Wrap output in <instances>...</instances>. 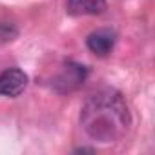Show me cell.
<instances>
[{
	"instance_id": "1",
	"label": "cell",
	"mask_w": 155,
	"mask_h": 155,
	"mask_svg": "<svg viewBox=\"0 0 155 155\" xmlns=\"http://www.w3.org/2000/svg\"><path fill=\"white\" fill-rule=\"evenodd\" d=\"M81 124L86 135L97 142H115L122 139L131 124L130 110L117 90L93 93L81 111Z\"/></svg>"
},
{
	"instance_id": "2",
	"label": "cell",
	"mask_w": 155,
	"mask_h": 155,
	"mask_svg": "<svg viewBox=\"0 0 155 155\" xmlns=\"http://www.w3.org/2000/svg\"><path fill=\"white\" fill-rule=\"evenodd\" d=\"M88 77V68L82 66V64H77V62H68L62 66L60 73L57 75L55 79V88L62 93L66 91H73L77 90Z\"/></svg>"
},
{
	"instance_id": "3",
	"label": "cell",
	"mask_w": 155,
	"mask_h": 155,
	"mask_svg": "<svg viewBox=\"0 0 155 155\" xmlns=\"http://www.w3.org/2000/svg\"><path fill=\"white\" fill-rule=\"evenodd\" d=\"M28 75L18 68H9L0 73V95L2 97H18L28 88Z\"/></svg>"
},
{
	"instance_id": "4",
	"label": "cell",
	"mask_w": 155,
	"mask_h": 155,
	"mask_svg": "<svg viewBox=\"0 0 155 155\" xmlns=\"http://www.w3.org/2000/svg\"><path fill=\"white\" fill-rule=\"evenodd\" d=\"M117 42V33L111 29V28H101V29H95L88 35L86 38V46L88 49L97 55V57H106L111 53L113 46Z\"/></svg>"
},
{
	"instance_id": "5",
	"label": "cell",
	"mask_w": 155,
	"mask_h": 155,
	"mask_svg": "<svg viewBox=\"0 0 155 155\" xmlns=\"http://www.w3.org/2000/svg\"><path fill=\"white\" fill-rule=\"evenodd\" d=\"M106 9V0H68V13L73 17L101 15Z\"/></svg>"
},
{
	"instance_id": "6",
	"label": "cell",
	"mask_w": 155,
	"mask_h": 155,
	"mask_svg": "<svg viewBox=\"0 0 155 155\" xmlns=\"http://www.w3.org/2000/svg\"><path fill=\"white\" fill-rule=\"evenodd\" d=\"M18 37V29L11 22H0V42H11Z\"/></svg>"
}]
</instances>
